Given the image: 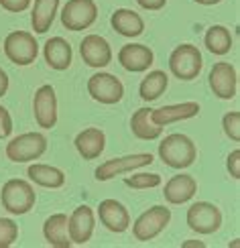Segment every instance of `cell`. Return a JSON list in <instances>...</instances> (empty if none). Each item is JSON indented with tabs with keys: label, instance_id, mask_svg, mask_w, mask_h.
Instances as JSON below:
<instances>
[{
	"label": "cell",
	"instance_id": "7a4b0ae2",
	"mask_svg": "<svg viewBox=\"0 0 240 248\" xmlns=\"http://www.w3.org/2000/svg\"><path fill=\"white\" fill-rule=\"evenodd\" d=\"M0 202H2V208L8 214L25 216L35 208L37 193L33 185L25 179H8L2 185V191H0Z\"/></svg>",
	"mask_w": 240,
	"mask_h": 248
},
{
	"label": "cell",
	"instance_id": "836d02e7",
	"mask_svg": "<svg viewBox=\"0 0 240 248\" xmlns=\"http://www.w3.org/2000/svg\"><path fill=\"white\" fill-rule=\"evenodd\" d=\"M137 4L144 10H161V8H165L167 0H137Z\"/></svg>",
	"mask_w": 240,
	"mask_h": 248
},
{
	"label": "cell",
	"instance_id": "484cf974",
	"mask_svg": "<svg viewBox=\"0 0 240 248\" xmlns=\"http://www.w3.org/2000/svg\"><path fill=\"white\" fill-rule=\"evenodd\" d=\"M167 86H169V78H167L165 71L161 69H155V71H149V76L141 81L139 86V94H141V100L144 102H155L157 98H161V94H165Z\"/></svg>",
	"mask_w": 240,
	"mask_h": 248
},
{
	"label": "cell",
	"instance_id": "d6986e66",
	"mask_svg": "<svg viewBox=\"0 0 240 248\" xmlns=\"http://www.w3.org/2000/svg\"><path fill=\"white\" fill-rule=\"evenodd\" d=\"M76 151L80 153V157L83 161H92V159H98L100 155L104 153V149H106V134H104L100 128H86L81 130L76 140Z\"/></svg>",
	"mask_w": 240,
	"mask_h": 248
},
{
	"label": "cell",
	"instance_id": "1f68e13d",
	"mask_svg": "<svg viewBox=\"0 0 240 248\" xmlns=\"http://www.w3.org/2000/svg\"><path fill=\"white\" fill-rule=\"evenodd\" d=\"M13 132V118H10L8 110L4 106H0V140L8 139Z\"/></svg>",
	"mask_w": 240,
	"mask_h": 248
},
{
	"label": "cell",
	"instance_id": "30bf717a",
	"mask_svg": "<svg viewBox=\"0 0 240 248\" xmlns=\"http://www.w3.org/2000/svg\"><path fill=\"white\" fill-rule=\"evenodd\" d=\"M155 161V157L151 153H139V155H127V157H118V159H110L106 163H102L100 167L94 171V177L98 181H108L114 179L116 175L122 173H130L134 169L147 167Z\"/></svg>",
	"mask_w": 240,
	"mask_h": 248
},
{
	"label": "cell",
	"instance_id": "4dcf8cb0",
	"mask_svg": "<svg viewBox=\"0 0 240 248\" xmlns=\"http://www.w3.org/2000/svg\"><path fill=\"white\" fill-rule=\"evenodd\" d=\"M226 169L230 173L232 179H240V149H234L226 159Z\"/></svg>",
	"mask_w": 240,
	"mask_h": 248
},
{
	"label": "cell",
	"instance_id": "f546056e",
	"mask_svg": "<svg viewBox=\"0 0 240 248\" xmlns=\"http://www.w3.org/2000/svg\"><path fill=\"white\" fill-rule=\"evenodd\" d=\"M222 128H224V134L230 140L240 142V112L238 110L226 112L224 118H222Z\"/></svg>",
	"mask_w": 240,
	"mask_h": 248
},
{
	"label": "cell",
	"instance_id": "44dd1931",
	"mask_svg": "<svg viewBox=\"0 0 240 248\" xmlns=\"http://www.w3.org/2000/svg\"><path fill=\"white\" fill-rule=\"evenodd\" d=\"M110 25L118 35L128 37V39L143 35V31H144V20L141 18L139 13H134L130 8L114 10L112 16H110Z\"/></svg>",
	"mask_w": 240,
	"mask_h": 248
},
{
	"label": "cell",
	"instance_id": "e575fe53",
	"mask_svg": "<svg viewBox=\"0 0 240 248\" xmlns=\"http://www.w3.org/2000/svg\"><path fill=\"white\" fill-rule=\"evenodd\" d=\"M6 92H8V74L0 67V98H2Z\"/></svg>",
	"mask_w": 240,
	"mask_h": 248
},
{
	"label": "cell",
	"instance_id": "277c9868",
	"mask_svg": "<svg viewBox=\"0 0 240 248\" xmlns=\"http://www.w3.org/2000/svg\"><path fill=\"white\" fill-rule=\"evenodd\" d=\"M4 55L8 61H13L15 65L27 67L31 65L39 55V43L33 33L29 31H13L4 39Z\"/></svg>",
	"mask_w": 240,
	"mask_h": 248
},
{
	"label": "cell",
	"instance_id": "cb8c5ba5",
	"mask_svg": "<svg viewBox=\"0 0 240 248\" xmlns=\"http://www.w3.org/2000/svg\"><path fill=\"white\" fill-rule=\"evenodd\" d=\"M59 8V0H35L33 13H31V25L37 35H45L51 29Z\"/></svg>",
	"mask_w": 240,
	"mask_h": 248
},
{
	"label": "cell",
	"instance_id": "ffe728a7",
	"mask_svg": "<svg viewBox=\"0 0 240 248\" xmlns=\"http://www.w3.org/2000/svg\"><path fill=\"white\" fill-rule=\"evenodd\" d=\"M43 55H45V61H47V65L51 69L64 71L71 65L74 51H71V45L64 37H51L43 47Z\"/></svg>",
	"mask_w": 240,
	"mask_h": 248
},
{
	"label": "cell",
	"instance_id": "d6a6232c",
	"mask_svg": "<svg viewBox=\"0 0 240 248\" xmlns=\"http://www.w3.org/2000/svg\"><path fill=\"white\" fill-rule=\"evenodd\" d=\"M0 6L6 13H25L31 6V0H0Z\"/></svg>",
	"mask_w": 240,
	"mask_h": 248
},
{
	"label": "cell",
	"instance_id": "8992f818",
	"mask_svg": "<svg viewBox=\"0 0 240 248\" xmlns=\"http://www.w3.org/2000/svg\"><path fill=\"white\" fill-rule=\"evenodd\" d=\"M47 151V139L41 132L18 134L6 144V157L13 163H29L41 159Z\"/></svg>",
	"mask_w": 240,
	"mask_h": 248
},
{
	"label": "cell",
	"instance_id": "52a82bcc",
	"mask_svg": "<svg viewBox=\"0 0 240 248\" xmlns=\"http://www.w3.org/2000/svg\"><path fill=\"white\" fill-rule=\"evenodd\" d=\"M185 222L190 226V230H193L195 234H214L220 230L222 226V212L218 205L210 203V202H195L187 208V216Z\"/></svg>",
	"mask_w": 240,
	"mask_h": 248
},
{
	"label": "cell",
	"instance_id": "d590c367",
	"mask_svg": "<svg viewBox=\"0 0 240 248\" xmlns=\"http://www.w3.org/2000/svg\"><path fill=\"white\" fill-rule=\"evenodd\" d=\"M181 246H183V248H195V246H197V248H204L206 244H204L202 240H187V242H183Z\"/></svg>",
	"mask_w": 240,
	"mask_h": 248
},
{
	"label": "cell",
	"instance_id": "e0dca14e",
	"mask_svg": "<svg viewBox=\"0 0 240 248\" xmlns=\"http://www.w3.org/2000/svg\"><path fill=\"white\" fill-rule=\"evenodd\" d=\"M197 191V181L187 173L181 175H173V177L165 183L163 187V195H165V202L171 203V205H181L187 203Z\"/></svg>",
	"mask_w": 240,
	"mask_h": 248
},
{
	"label": "cell",
	"instance_id": "3957f363",
	"mask_svg": "<svg viewBox=\"0 0 240 248\" xmlns=\"http://www.w3.org/2000/svg\"><path fill=\"white\" fill-rule=\"evenodd\" d=\"M204 59L200 49L192 43L177 45L169 55V71L181 81H192L202 74Z\"/></svg>",
	"mask_w": 240,
	"mask_h": 248
},
{
	"label": "cell",
	"instance_id": "8fae6325",
	"mask_svg": "<svg viewBox=\"0 0 240 248\" xmlns=\"http://www.w3.org/2000/svg\"><path fill=\"white\" fill-rule=\"evenodd\" d=\"M210 88L214 92L216 98L220 100H232L236 96V90H238V76H236V69L232 63L228 61H218V63L212 65L210 69Z\"/></svg>",
	"mask_w": 240,
	"mask_h": 248
},
{
	"label": "cell",
	"instance_id": "6da1fadb",
	"mask_svg": "<svg viewBox=\"0 0 240 248\" xmlns=\"http://www.w3.org/2000/svg\"><path fill=\"white\" fill-rule=\"evenodd\" d=\"M159 159L171 169H187L197 159L195 142L187 134H169L159 142Z\"/></svg>",
	"mask_w": 240,
	"mask_h": 248
},
{
	"label": "cell",
	"instance_id": "ac0fdd59",
	"mask_svg": "<svg viewBox=\"0 0 240 248\" xmlns=\"http://www.w3.org/2000/svg\"><path fill=\"white\" fill-rule=\"evenodd\" d=\"M197 114H200V104L197 102H181V104H171L151 110V120L159 124V126H169L173 122L190 120Z\"/></svg>",
	"mask_w": 240,
	"mask_h": 248
},
{
	"label": "cell",
	"instance_id": "2e32d148",
	"mask_svg": "<svg viewBox=\"0 0 240 248\" xmlns=\"http://www.w3.org/2000/svg\"><path fill=\"white\" fill-rule=\"evenodd\" d=\"M118 63L132 74H143L155 63V55L147 45L128 43L118 51Z\"/></svg>",
	"mask_w": 240,
	"mask_h": 248
},
{
	"label": "cell",
	"instance_id": "7c38bea8",
	"mask_svg": "<svg viewBox=\"0 0 240 248\" xmlns=\"http://www.w3.org/2000/svg\"><path fill=\"white\" fill-rule=\"evenodd\" d=\"M33 114L41 128H53L57 124V96L53 86H41L33 98Z\"/></svg>",
	"mask_w": 240,
	"mask_h": 248
},
{
	"label": "cell",
	"instance_id": "7402d4cb",
	"mask_svg": "<svg viewBox=\"0 0 240 248\" xmlns=\"http://www.w3.org/2000/svg\"><path fill=\"white\" fill-rule=\"evenodd\" d=\"M43 236L49 246L53 248H69L71 240L67 234V216L65 214H53L49 216L43 224Z\"/></svg>",
	"mask_w": 240,
	"mask_h": 248
},
{
	"label": "cell",
	"instance_id": "8d00e7d4",
	"mask_svg": "<svg viewBox=\"0 0 240 248\" xmlns=\"http://www.w3.org/2000/svg\"><path fill=\"white\" fill-rule=\"evenodd\" d=\"M193 2L202 4V6H214V4H220L222 0H193Z\"/></svg>",
	"mask_w": 240,
	"mask_h": 248
},
{
	"label": "cell",
	"instance_id": "4316f807",
	"mask_svg": "<svg viewBox=\"0 0 240 248\" xmlns=\"http://www.w3.org/2000/svg\"><path fill=\"white\" fill-rule=\"evenodd\" d=\"M204 45L206 49L214 55H226L230 53L232 49V35L230 31L222 25H214L206 31V37H204Z\"/></svg>",
	"mask_w": 240,
	"mask_h": 248
},
{
	"label": "cell",
	"instance_id": "ba28073f",
	"mask_svg": "<svg viewBox=\"0 0 240 248\" xmlns=\"http://www.w3.org/2000/svg\"><path fill=\"white\" fill-rule=\"evenodd\" d=\"M98 18V6L94 0H67L61 10V25L67 31L90 29Z\"/></svg>",
	"mask_w": 240,
	"mask_h": 248
},
{
	"label": "cell",
	"instance_id": "5b68a950",
	"mask_svg": "<svg viewBox=\"0 0 240 248\" xmlns=\"http://www.w3.org/2000/svg\"><path fill=\"white\" fill-rule=\"evenodd\" d=\"M171 222V210L165 205H153L147 212H143L132 224V236L139 242L155 240L157 236L169 226Z\"/></svg>",
	"mask_w": 240,
	"mask_h": 248
},
{
	"label": "cell",
	"instance_id": "f1b7e54d",
	"mask_svg": "<svg viewBox=\"0 0 240 248\" xmlns=\"http://www.w3.org/2000/svg\"><path fill=\"white\" fill-rule=\"evenodd\" d=\"M18 238V224L10 218H0V248L13 246Z\"/></svg>",
	"mask_w": 240,
	"mask_h": 248
},
{
	"label": "cell",
	"instance_id": "4fadbf2b",
	"mask_svg": "<svg viewBox=\"0 0 240 248\" xmlns=\"http://www.w3.org/2000/svg\"><path fill=\"white\" fill-rule=\"evenodd\" d=\"M80 55L88 67L102 69L112 61L110 43L100 35H86L80 43Z\"/></svg>",
	"mask_w": 240,
	"mask_h": 248
},
{
	"label": "cell",
	"instance_id": "9a60e30c",
	"mask_svg": "<svg viewBox=\"0 0 240 248\" xmlns=\"http://www.w3.org/2000/svg\"><path fill=\"white\" fill-rule=\"evenodd\" d=\"M98 218H100V224L104 228L114 232V234L127 232L128 226H130L128 210L116 200H102L98 205Z\"/></svg>",
	"mask_w": 240,
	"mask_h": 248
},
{
	"label": "cell",
	"instance_id": "5bb4252c",
	"mask_svg": "<svg viewBox=\"0 0 240 248\" xmlns=\"http://www.w3.org/2000/svg\"><path fill=\"white\" fill-rule=\"evenodd\" d=\"M94 226H96V218H94V210L90 205L76 208L67 218V234L71 244H88L92 240Z\"/></svg>",
	"mask_w": 240,
	"mask_h": 248
},
{
	"label": "cell",
	"instance_id": "83f0119b",
	"mask_svg": "<svg viewBox=\"0 0 240 248\" xmlns=\"http://www.w3.org/2000/svg\"><path fill=\"white\" fill-rule=\"evenodd\" d=\"M124 185L127 187H132V189H153V187H159L161 185V175L159 173H137L132 177H127L124 179Z\"/></svg>",
	"mask_w": 240,
	"mask_h": 248
},
{
	"label": "cell",
	"instance_id": "9c48e42d",
	"mask_svg": "<svg viewBox=\"0 0 240 248\" xmlns=\"http://www.w3.org/2000/svg\"><path fill=\"white\" fill-rule=\"evenodd\" d=\"M88 94L100 102L104 106H112V104H118L124 96V86L122 81L112 76L106 74V71H100V74H94L88 79Z\"/></svg>",
	"mask_w": 240,
	"mask_h": 248
},
{
	"label": "cell",
	"instance_id": "d4e9b609",
	"mask_svg": "<svg viewBox=\"0 0 240 248\" xmlns=\"http://www.w3.org/2000/svg\"><path fill=\"white\" fill-rule=\"evenodd\" d=\"M151 110L153 108H139L130 118V130L139 140H155L163 132V126L151 120Z\"/></svg>",
	"mask_w": 240,
	"mask_h": 248
},
{
	"label": "cell",
	"instance_id": "603a6c76",
	"mask_svg": "<svg viewBox=\"0 0 240 248\" xmlns=\"http://www.w3.org/2000/svg\"><path fill=\"white\" fill-rule=\"evenodd\" d=\"M29 179L33 181L39 187H49V189H57V187H64L65 183V173L57 169V167H51V165L45 163H35L27 169Z\"/></svg>",
	"mask_w": 240,
	"mask_h": 248
}]
</instances>
